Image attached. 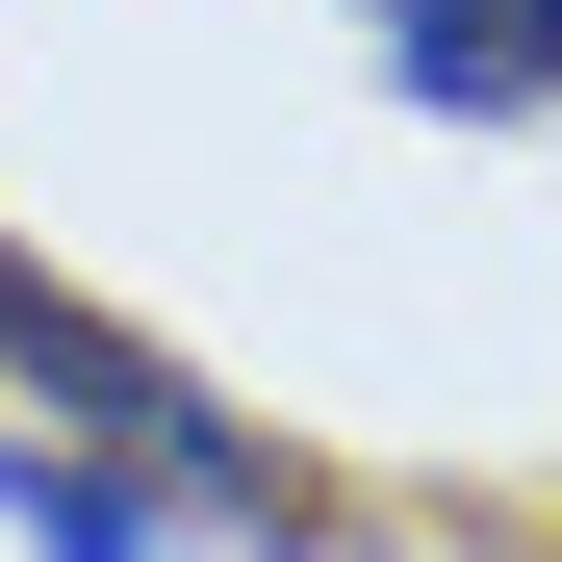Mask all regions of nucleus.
Masks as SVG:
<instances>
[{"mask_svg": "<svg viewBox=\"0 0 562 562\" xmlns=\"http://www.w3.org/2000/svg\"><path fill=\"white\" fill-rule=\"evenodd\" d=\"M0 409L77 435V460H128L154 512H205V537H307V460H281L256 409H205L154 333H103L77 281H0Z\"/></svg>", "mask_w": 562, "mask_h": 562, "instance_id": "f257e3e1", "label": "nucleus"}, {"mask_svg": "<svg viewBox=\"0 0 562 562\" xmlns=\"http://www.w3.org/2000/svg\"><path fill=\"white\" fill-rule=\"evenodd\" d=\"M358 77L409 128H562V0H358Z\"/></svg>", "mask_w": 562, "mask_h": 562, "instance_id": "f03ea898", "label": "nucleus"}, {"mask_svg": "<svg viewBox=\"0 0 562 562\" xmlns=\"http://www.w3.org/2000/svg\"><path fill=\"white\" fill-rule=\"evenodd\" d=\"M0 537H26V562H205V512H154L128 460H77L26 409H0Z\"/></svg>", "mask_w": 562, "mask_h": 562, "instance_id": "7ed1b4c3", "label": "nucleus"}]
</instances>
